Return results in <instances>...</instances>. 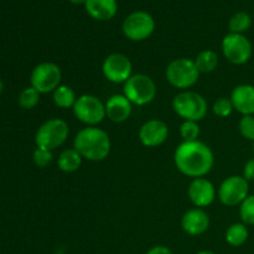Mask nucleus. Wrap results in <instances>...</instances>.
<instances>
[{"label":"nucleus","instance_id":"12","mask_svg":"<svg viewBox=\"0 0 254 254\" xmlns=\"http://www.w3.org/2000/svg\"><path fill=\"white\" fill-rule=\"evenodd\" d=\"M102 73L112 83H126L133 76V64L124 54H111L102 64Z\"/></svg>","mask_w":254,"mask_h":254},{"label":"nucleus","instance_id":"4","mask_svg":"<svg viewBox=\"0 0 254 254\" xmlns=\"http://www.w3.org/2000/svg\"><path fill=\"white\" fill-rule=\"evenodd\" d=\"M165 77L169 83L175 88L180 91H189V88L197 83L200 72L193 60L180 57L168 64Z\"/></svg>","mask_w":254,"mask_h":254},{"label":"nucleus","instance_id":"22","mask_svg":"<svg viewBox=\"0 0 254 254\" xmlns=\"http://www.w3.org/2000/svg\"><path fill=\"white\" fill-rule=\"evenodd\" d=\"M200 73H211L218 66V55L213 50H203L193 60Z\"/></svg>","mask_w":254,"mask_h":254},{"label":"nucleus","instance_id":"19","mask_svg":"<svg viewBox=\"0 0 254 254\" xmlns=\"http://www.w3.org/2000/svg\"><path fill=\"white\" fill-rule=\"evenodd\" d=\"M82 160L83 158L79 155L78 151L74 148H69L61 151V154L59 155V160H57V165L61 171L71 174L81 168Z\"/></svg>","mask_w":254,"mask_h":254},{"label":"nucleus","instance_id":"21","mask_svg":"<svg viewBox=\"0 0 254 254\" xmlns=\"http://www.w3.org/2000/svg\"><path fill=\"white\" fill-rule=\"evenodd\" d=\"M248 237H250V232H248L247 226L243 222L233 223L226 231V242L231 246V247H241L247 242Z\"/></svg>","mask_w":254,"mask_h":254},{"label":"nucleus","instance_id":"25","mask_svg":"<svg viewBox=\"0 0 254 254\" xmlns=\"http://www.w3.org/2000/svg\"><path fill=\"white\" fill-rule=\"evenodd\" d=\"M201 129L198 126V122L193 121H184L180 127V135L184 141H193L198 140Z\"/></svg>","mask_w":254,"mask_h":254},{"label":"nucleus","instance_id":"31","mask_svg":"<svg viewBox=\"0 0 254 254\" xmlns=\"http://www.w3.org/2000/svg\"><path fill=\"white\" fill-rule=\"evenodd\" d=\"M145 254H173V252L165 246H155L151 247Z\"/></svg>","mask_w":254,"mask_h":254},{"label":"nucleus","instance_id":"33","mask_svg":"<svg viewBox=\"0 0 254 254\" xmlns=\"http://www.w3.org/2000/svg\"><path fill=\"white\" fill-rule=\"evenodd\" d=\"M197 254H216V253L212 252V251H200Z\"/></svg>","mask_w":254,"mask_h":254},{"label":"nucleus","instance_id":"20","mask_svg":"<svg viewBox=\"0 0 254 254\" xmlns=\"http://www.w3.org/2000/svg\"><path fill=\"white\" fill-rule=\"evenodd\" d=\"M77 98L78 97L76 96L73 89L66 84H61L52 92V99H54L55 106L61 109L73 108Z\"/></svg>","mask_w":254,"mask_h":254},{"label":"nucleus","instance_id":"34","mask_svg":"<svg viewBox=\"0 0 254 254\" xmlns=\"http://www.w3.org/2000/svg\"><path fill=\"white\" fill-rule=\"evenodd\" d=\"M2 88H4V84H2V81H1V79H0V93H1V92H2Z\"/></svg>","mask_w":254,"mask_h":254},{"label":"nucleus","instance_id":"26","mask_svg":"<svg viewBox=\"0 0 254 254\" xmlns=\"http://www.w3.org/2000/svg\"><path fill=\"white\" fill-rule=\"evenodd\" d=\"M240 216L246 226H254V195H250L241 203Z\"/></svg>","mask_w":254,"mask_h":254},{"label":"nucleus","instance_id":"9","mask_svg":"<svg viewBox=\"0 0 254 254\" xmlns=\"http://www.w3.org/2000/svg\"><path fill=\"white\" fill-rule=\"evenodd\" d=\"M61 68L54 62H41L34 67L30 76L31 87H34L40 94L52 93L59 86H61Z\"/></svg>","mask_w":254,"mask_h":254},{"label":"nucleus","instance_id":"15","mask_svg":"<svg viewBox=\"0 0 254 254\" xmlns=\"http://www.w3.org/2000/svg\"><path fill=\"white\" fill-rule=\"evenodd\" d=\"M181 227L188 235L201 236L210 227V217L202 208H191L181 217Z\"/></svg>","mask_w":254,"mask_h":254},{"label":"nucleus","instance_id":"6","mask_svg":"<svg viewBox=\"0 0 254 254\" xmlns=\"http://www.w3.org/2000/svg\"><path fill=\"white\" fill-rule=\"evenodd\" d=\"M123 94L133 106H146L155 99L156 84L148 74H133L124 83Z\"/></svg>","mask_w":254,"mask_h":254},{"label":"nucleus","instance_id":"3","mask_svg":"<svg viewBox=\"0 0 254 254\" xmlns=\"http://www.w3.org/2000/svg\"><path fill=\"white\" fill-rule=\"evenodd\" d=\"M174 112L184 121L200 122L208 112L207 101L193 91H181L173 99Z\"/></svg>","mask_w":254,"mask_h":254},{"label":"nucleus","instance_id":"8","mask_svg":"<svg viewBox=\"0 0 254 254\" xmlns=\"http://www.w3.org/2000/svg\"><path fill=\"white\" fill-rule=\"evenodd\" d=\"M124 36L134 42L149 39L155 30V20L146 11H134L124 19L122 25Z\"/></svg>","mask_w":254,"mask_h":254},{"label":"nucleus","instance_id":"17","mask_svg":"<svg viewBox=\"0 0 254 254\" xmlns=\"http://www.w3.org/2000/svg\"><path fill=\"white\" fill-rule=\"evenodd\" d=\"M233 108L242 116H254V86L240 84L235 87L230 97Z\"/></svg>","mask_w":254,"mask_h":254},{"label":"nucleus","instance_id":"14","mask_svg":"<svg viewBox=\"0 0 254 254\" xmlns=\"http://www.w3.org/2000/svg\"><path fill=\"white\" fill-rule=\"evenodd\" d=\"M188 196L191 202L198 208L210 206L215 201L217 192L216 188L210 180L205 178L192 179L188 188Z\"/></svg>","mask_w":254,"mask_h":254},{"label":"nucleus","instance_id":"5","mask_svg":"<svg viewBox=\"0 0 254 254\" xmlns=\"http://www.w3.org/2000/svg\"><path fill=\"white\" fill-rule=\"evenodd\" d=\"M69 135V128L66 121L51 118L42 123L35 134V144L37 148L54 151L66 143Z\"/></svg>","mask_w":254,"mask_h":254},{"label":"nucleus","instance_id":"10","mask_svg":"<svg viewBox=\"0 0 254 254\" xmlns=\"http://www.w3.org/2000/svg\"><path fill=\"white\" fill-rule=\"evenodd\" d=\"M222 54L225 59L232 64H247L253 54V47L250 40L242 34H230L226 35L222 40Z\"/></svg>","mask_w":254,"mask_h":254},{"label":"nucleus","instance_id":"2","mask_svg":"<svg viewBox=\"0 0 254 254\" xmlns=\"http://www.w3.org/2000/svg\"><path fill=\"white\" fill-rule=\"evenodd\" d=\"M73 148L88 161H102L108 158L112 149L111 138L98 127H86L76 134Z\"/></svg>","mask_w":254,"mask_h":254},{"label":"nucleus","instance_id":"18","mask_svg":"<svg viewBox=\"0 0 254 254\" xmlns=\"http://www.w3.org/2000/svg\"><path fill=\"white\" fill-rule=\"evenodd\" d=\"M86 11L91 17L98 21H108L116 16L118 11L117 0H87Z\"/></svg>","mask_w":254,"mask_h":254},{"label":"nucleus","instance_id":"24","mask_svg":"<svg viewBox=\"0 0 254 254\" xmlns=\"http://www.w3.org/2000/svg\"><path fill=\"white\" fill-rule=\"evenodd\" d=\"M40 96H41V94H40L39 92L34 88V87L30 86L20 92L17 102H19V106L21 107L22 109L30 111V109H34L35 107L39 104Z\"/></svg>","mask_w":254,"mask_h":254},{"label":"nucleus","instance_id":"32","mask_svg":"<svg viewBox=\"0 0 254 254\" xmlns=\"http://www.w3.org/2000/svg\"><path fill=\"white\" fill-rule=\"evenodd\" d=\"M69 2H72L73 5H84L87 0H68Z\"/></svg>","mask_w":254,"mask_h":254},{"label":"nucleus","instance_id":"7","mask_svg":"<svg viewBox=\"0 0 254 254\" xmlns=\"http://www.w3.org/2000/svg\"><path fill=\"white\" fill-rule=\"evenodd\" d=\"M72 111L74 117L87 127H97L107 118L106 104L98 97L92 94L79 96Z\"/></svg>","mask_w":254,"mask_h":254},{"label":"nucleus","instance_id":"16","mask_svg":"<svg viewBox=\"0 0 254 254\" xmlns=\"http://www.w3.org/2000/svg\"><path fill=\"white\" fill-rule=\"evenodd\" d=\"M104 104L106 117L113 123H123L130 118L133 104L124 94H113Z\"/></svg>","mask_w":254,"mask_h":254},{"label":"nucleus","instance_id":"29","mask_svg":"<svg viewBox=\"0 0 254 254\" xmlns=\"http://www.w3.org/2000/svg\"><path fill=\"white\" fill-rule=\"evenodd\" d=\"M32 160H34L35 165L37 168H46L47 165L52 163L54 160V154L51 150H46V149L36 148L34 154H32Z\"/></svg>","mask_w":254,"mask_h":254},{"label":"nucleus","instance_id":"28","mask_svg":"<svg viewBox=\"0 0 254 254\" xmlns=\"http://www.w3.org/2000/svg\"><path fill=\"white\" fill-rule=\"evenodd\" d=\"M238 129L243 138L254 141V116H242L238 123Z\"/></svg>","mask_w":254,"mask_h":254},{"label":"nucleus","instance_id":"1","mask_svg":"<svg viewBox=\"0 0 254 254\" xmlns=\"http://www.w3.org/2000/svg\"><path fill=\"white\" fill-rule=\"evenodd\" d=\"M176 169L188 178H205L215 165L210 146L201 140L183 141L174 154Z\"/></svg>","mask_w":254,"mask_h":254},{"label":"nucleus","instance_id":"23","mask_svg":"<svg viewBox=\"0 0 254 254\" xmlns=\"http://www.w3.org/2000/svg\"><path fill=\"white\" fill-rule=\"evenodd\" d=\"M251 26H252V17L246 11L236 12L228 21V29L232 34L245 35V32L250 30Z\"/></svg>","mask_w":254,"mask_h":254},{"label":"nucleus","instance_id":"13","mask_svg":"<svg viewBox=\"0 0 254 254\" xmlns=\"http://www.w3.org/2000/svg\"><path fill=\"white\" fill-rule=\"evenodd\" d=\"M139 140L146 148H156L166 141L169 136V127L160 119L146 121L139 129Z\"/></svg>","mask_w":254,"mask_h":254},{"label":"nucleus","instance_id":"11","mask_svg":"<svg viewBox=\"0 0 254 254\" xmlns=\"http://www.w3.org/2000/svg\"><path fill=\"white\" fill-rule=\"evenodd\" d=\"M250 196V183L243 176L233 175L221 183L217 197L227 207L240 206Z\"/></svg>","mask_w":254,"mask_h":254},{"label":"nucleus","instance_id":"27","mask_svg":"<svg viewBox=\"0 0 254 254\" xmlns=\"http://www.w3.org/2000/svg\"><path fill=\"white\" fill-rule=\"evenodd\" d=\"M212 111L215 113V116L220 117V118H227L232 114V112L235 111L233 108V104L231 102L230 98H225V97H221L217 101L213 103Z\"/></svg>","mask_w":254,"mask_h":254},{"label":"nucleus","instance_id":"35","mask_svg":"<svg viewBox=\"0 0 254 254\" xmlns=\"http://www.w3.org/2000/svg\"><path fill=\"white\" fill-rule=\"evenodd\" d=\"M253 151H254V141H253Z\"/></svg>","mask_w":254,"mask_h":254},{"label":"nucleus","instance_id":"30","mask_svg":"<svg viewBox=\"0 0 254 254\" xmlns=\"http://www.w3.org/2000/svg\"><path fill=\"white\" fill-rule=\"evenodd\" d=\"M242 176L248 181V183H250V181H254V158L250 159V160L245 164Z\"/></svg>","mask_w":254,"mask_h":254}]
</instances>
